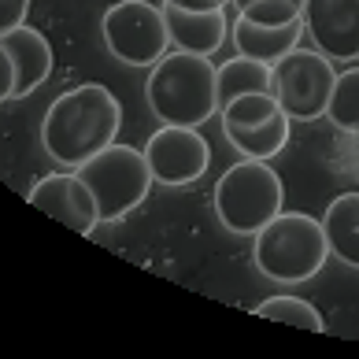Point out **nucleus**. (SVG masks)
I'll use <instances>...</instances> for the list:
<instances>
[{
  "label": "nucleus",
  "mask_w": 359,
  "mask_h": 359,
  "mask_svg": "<svg viewBox=\"0 0 359 359\" xmlns=\"http://www.w3.org/2000/svg\"><path fill=\"white\" fill-rule=\"evenodd\" d=\"M123 126V108L115 93L97 82H82L60 93L41 118V144L60 167H82L89 156L115 144Z\"/></svg>",
  "instance_id": "obj_1"
},
{
  "label": "nucleus",
  "mask_w": 359,
  "mask_h": 359,
  "mask_svg": "<svg viewBox=\"0 0 359 359\" xmlns=\"http://www.w3.org/2000/svg\"><path fill=\"white\" fill-rule=\"evenodd\" d=\"M144 100L159 123L170 126H204L219 115V86L211 56L196 52H167L149 67Z\"/></svg>",
  "instance_id": "obj_2"
},
{
  "label": "nucleus",
  "mask_w": 359,
  "mask_h": 359,
  "mask_svg": "<svg viewBox=\"0 0 359 359\" xmlns=\"http://www.w3.org/2000/svg\"><path fill=\"white\" fill-rule=\"evenodd\" d=\"M330 241L323 219H311L304 211H282L256 233L252 263L263 278L278 285H304L326 267Z\"/></svg>",
  "instance_id": "obj_3"
},
{
  "label": "nucleus",
  "mask_w": 359,
  "mask_h": 359,
  "mask_svg": "<svg viewBox=\"0 0 359 359\" xmlns=\"http://www.w3.org/2000/svg\"><path fill=\"white\" fill-rule=\"evenodd\" d=\"M285 189L267 159H241L215 182V219L237 237H256L274 215H282Z\"/></svg>",
  "instance_id": "obj_4"
},
{
  "label": "nucleus",
  "mask_w": 359,
  "mask_h": 359,
  "mask_svg": "<svg viewBox=\"0 0 359 359\" xmlns=\"http://www.w3.org/2000/svg\"><path fill=\"white\" fill-rule=\"evenodd\" d=\"M74 170L89 185V193L97 196L100 222H118L130 211H137L149 201V189L156 182L149 156H144V149H134V144H108V149L89 156Z\"/></svg>",
  "instance_id": "obj_5"
},
{
  "label": "nucleus",
  "mask_w": 359,
  "mask_h": 359,
  "mask_svg": "<svg viewBox=\"0 0 359 359\" xmlns=\"http://www.w3.org/2000/svg\"><path fill=\"white\" fill-rule=\"evenodd\" d=\"M100 34L108 52L126 67H152L156 60H163L170 52L163 4L156 8L152 0H118V4H111L100 19Z\"/></svg>",
  "instance_id": "obj_6"
},
{
  "label": "nucleus",
  "mask_w": 359,
  "mask_h": 359,
  "mask_svg": "<svg viewBox=\"0 0 359 359\" xmlns=\"http://www.w3.org/2000/svg\"><path fill=\"white\" fill-rule=\"evenodd\" d=\"M334 86H337L334 60L318 48H300L297 45L274 63V97L292 123L326 118Z\"/></svg>",
  "instance_id": "obj_7"
},
{
  "label": "nucleus",
  "mask_w": 359,
  "mask_h": 359,
  "mask_svg": "<svg viewBox=\"0 0 359 359\" xmlns=\"http://www.w3.org/2000/svg\"><path fill=\"white\" fill-rule=\"evenodd\" d=\"M222 137L245 159H274L289 144L292 118L278 104L274 93H245L219 108Z\"/></svg>",
  "instance_id": "obj_8"
},
{
  "label": "nucleus",
  "mask_w": 359,
  "mask_h": 359,
  "mask_svg": "<svg viewBox=\"0 0 359 359\" xmlns=\"http://www.w3.org/2000/svg\"><path fill=\"white\" fill-rule=\"evenodd\" d=\"M144 156H149L152 178L159 185H170V189L201 182L211 167V144L196 134V126L163 123L144 141Z\"/></svg>",
  "instance_id": "obj_9"
},
{
  "label": "nucleus",
  "mask_w": 359,
  "mask_h": 359,
  "mask_svg": "<svg viewBox=\"0 0 359 359\" xmlns=\"http://www.w3.org/2000/svg\"><path fill=\"white\" fill-rule=\"evenodd\" d=\"M26 201H30L37 211H45L48 219L63 222L67 230L82 233V237H93L100 222V211H97V196L89 193V185L82 182L78 170H63V175H45L30 185V193H26Z\"/></svg>",
  "instance_id": "obj_10"
},
{
  "label": "nucleus",
  "mask_w": 359,
  "mask_h": 359,
  "mask_svg": "<svg viewBox=\"0 0 359 359\" xmlns=\"http://www.w3.org/2000/svg\"><path fill=\"white\" fill-rule=\"evenodd\" d=\"M304 26L315 48L334 63L359 60V0H308Z\"/></svg>",
  "instance_id": "obj_11"
},
{
  "label": "nucleus",
  "mask_w": 359,
  "mask_h": 359,
  "mask_svg": "<svg viewBox=\"0 0 359 359\" xmlns=\"http://www.w3.org/2000/svg\"><path fill=\"white\" fill-rule=\"evenodd\" d=\"M163 15H167L170 45L182 52H196V56H215L226 45V34H230V22H226L222 8L189 11V8H178L163 0Z\"/></svg>",
  "instance_id": "obj_12"
},
{
  "label": "nucleus",
  "mask_w": 359,
  "mask_h": 359,
  "mask_svg": "<svg viewBox=\"0 0 359 359\" xmlns=\"http://www.w3.org/2000/svg\"><path fill=\"white\" fill-rule=\"evenodd\" d=\"M0 45L8 48L11 63H15V100L30 97V93L52 74V45L41 30L34 26H15L0 37Z\"/></svg>",
  "instance_id": "obj_13"
},
{
  "label": "nucleus",
  "mask_w": 359,
  "mask_h": 359,
  "mask_svg": "<svg viewBox=\"0 0 359 359\" xmlns=\"http://www.w3.org/2000/svg\"><path fill=\"white\" fill-rule=\"evenodd\" d=\"M304 19H292L285 26H267V22H252L245 15H237V22H230V37L241 56H252V60H263V63H274L285 56V52H292L300 45L304 37Z\"/></svg>",
  "instance_id": "obj_14"
},
{
  "label": "nucleus",
  "mask_w": 359,
  "mask_h": 359,
  "mask_svg": "<svg viewBox=\"0 0 359 359\" xmlns=\"http://www.w3.org/2000/svg\"><path fill=\"white\" fill-rule=\"evenodd\" d=\"M323 230L330 241V256L359 271V193H341L326 204Z\"/></svg>",
  "instance_id": "obj_15"
},
{
  "label": "nucleus",
  "mask_w": 359,
  "mask_h": 359,
  "mask_svg": "<svg viewBox=\"0 0 359 359\" xmlns=\"http://www.w3.org/2000/svg\"><path fill=\"white\" fill-rule=\"evenodd\" d=\"M215 86H219V108L245 93H274V67L252 56H233L215 67Z\"/></svg>",
  "instance_id": "obj_16"
},
{
  "label": "nucleus",
  "mask_w": 359,
  "mask_h": 359,
  "mask_svg": "<svg viewBox=\"0 0 359 359\" xmlns=\"http://www.w3.org/2000/svg\"><path fill=\"white\" fill-rule=\"evenodd\" d=\"M326 118L341 130V134L359 137V67H348V71L337 74V86H334V97H330Z\"/></svg>",
  "instance_id": "obj_17"
},
{
  "label": "nucleus",
  "mask_w": 359,
  "mask_h": 359,
  "mask_svg": "<svg viewBox=\"0 0 359 359\" xmlns=\"http://www.w3.org/2000/svg\"><path fill=\"white\" fill-rule=\"evenodd\" d=\"M256 315L259 318H274V323L300 326V330H311V334H323V330H326L323 315H318L304 297H289V292H285V297H271V300L256 304Z\"/></svg>",
  "instance_id": "obj_18"
},
{
  "label": "nucleus",
  "mask_w": 359,
  "mask_h": 359,
  "mask_svg": "<svg viewBox=\"0 0 359 359\" xmlns=\"http://www.w3.org/2000/svg\"><path fill=\"white\" fill-rule=\"evenodd\" d=\"M30 4H34V0H0V37L26 22V11H30Z\"/></svg>",
  "instance_id": "obj_19"
},
{
  "label": "nucleus",
  "mask_w": 359,
  "mask_h": 359,
  "mask_svg": "<svg viewBox=\"0 0 359 359\" xmlns=\"http://www.w3.org/2000/svg\"><path fill=\"white\" fill-rule=\"evenodd\" d=\"M15 100V63H11L8 48L0 45V104Z\"/></svg>",
  "instance_id": "obj_20"
},
{
  "label": "nucleus",
  "mask_w": 359,
  "mask_h": 359,
  "mask_svg": "<svg viewBox=\"0 0 359 359\" xmlns=\"http://www.w3.org/2000/svg\"><path fill=\"white\" fill-rule=\"evenodd\" d=\"M167 4H178L189 11H211V8H226V0H167Z\"/></svg>",
  "instance_id": "obj_21"
},
{
  "label": "nucleus",
  "mask_w": 359,
  "mask_h": 359,
  "mask_svg": "<svg viewBox=\"0 0 359 359\" xmlns=\"http://www.w3.org/2000/svg\"><path fill=\"white\" fill-rule=\"evenodd\" d=\"M233 8H245V4H252V0H230ZM297 4H308V0H297Z\"/></svg>",
  "instance_id": "obj_22"
},
{
  "label": "nucleus",
  "mask_w": 359,
  "mask_h": 359,
  "mask_svg": "<svg viewBox=\"0 0 359 359\" xmlns=\"http://www.w3.org/2000/svg\"><path fill=\"white\" fill-rule=\"evenodd\" d=\"M226 4H230V0H226Z\"/></svg>",
  "instance_id": "obj_23"
}]
</instances>
